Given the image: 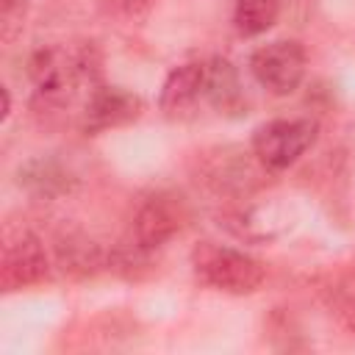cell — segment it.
<instances>
[{"mask_svg":"<svg viewBox=\"0 0 355 355\" xmlns=\"http://www.w3.org/2000/svg\"><path fill=\"white\" fill-rule=\"evenodd\" d=\"M344 316H347L349 327L355 330V300H349V302H347V308H344Z\"/></svg>","mask_w":355,"mask_h":355,"instance_id":"cell-18","label":"cell"},{"mask_svg":"<svg viewBox=\"0 0 355 355\" xmlns=\"http://www.w3.org/2000/svg\"><path fill=\"white\" fill-rule=\"evenodd\" d=\"M280 6L283 0H236L233 25L241 36H261L277 22Z\"/></svg>","mask_w":355,"mask_h":355,"instance_id":"cell-14","label":"cell"},{"mask_svg":"<svg viewBox=\"0 0 355 355\" xmlns=\"http://www.w3.org/2000/svg\"><path fill=\"white\" fill-rule=\"evenodd\" d=\"M50 255L33 230H17L3 244L0 283L6 291H19L39 286L50 277Z\"/></svg>","mask_w":355,"mask_h":355,"instance_id":"cell-6","label":"cell"},{"mask_svg":"<svg viewBox=\"0 0 355 355\" xmlns=\"http://www.w3.org/2000/svg\"><path fill=\"white\" fill-rule=\"evenodd\" d=\"M183 227V202L172 194H153L147 197L130 227V247L141 255L161 250L178 230Z\"/></svg>","mask_w":355,"mask_h":355,"instance_id":"cell-7","label":"cell"},{"mask_svg":"<svg viewBox=\"0 0 355 355\" xmlns=\"http://www.w3.org/2000/svg\"><path fill=\"white\" fill-rule=\"evenodd\" d=\"M308 69L305 47L297 39H272L252 50L250 55V72L258 80L261 89L269 94L286 97L300 89Z\"/></svg>","mask_w":355,"mask_h":355,"instance_id":"cell-4","label":"cell"},{"mask_svg":"<svg viewBox=\"0 0 355 355\" xmlns=\"http://www.w3.org/2000/svg\"><path fill=\"white\" fill-rule=\"evenodd\" d=\"M28 78L36 103L44 108L69 105L78 94H92L100 78V53L92 42L42 44L28 58Z\"/></svg>","mask_w":355,"mask_h":355,"instance_id":"cell-1","label":"cell"},{"mask_svg":"<svg viewBox=\"0 0 355 355\" xmlns=\"http://www.w3.org/2000/svg\"><path fill=\"white\" fill-rule=\"evenodd\" d=\"M263 175H269V169L255 158L252 147H219L214 153H205L200 169V178L216 194H230L236 200L250 197L261 186Z\"/></svg>","mask_w":355,"mask_h":355,"instance_id":"cell-5","label":"cell"},{"mask_svg":"<svg viewBox=\"0 0 355 355\" xmlns=\"http://www.w3.org/2000/svg\"><path fill=\"white\" fill-rule=\"evenodd\" d=\"M25 25V0H0V42L14 44Z\"/></svg>","mask_w":355,"mask_h":355,"instance_id":"cell-15","label":"cell"},{"mask_svg":"<svg viewBox=\"0 0 355 355\" xmlns=\"http://www.w3.org/2000/svg\"><path fill=\"white\" fill-rule=\"evenodd\" d=\"M191 269L205 286L236 297L255 294L266 277V269L258 258L216 241H200L191 250Z\"/></svg>","mask_w":355,"mask_h":355,"instance_id":"cell-2","label":"cell"},{"mask_svg":"<svg viewBox=\"0 0 355 355\" xmlns=\"http://www.w3.org/2000/svg\"><path fill=\"white\" fill-rule=\"evenodd\" d=\"M141 97L122 89V86H108L100 83L92 89V94L86 97L83 105V130L86 133H100L108 128H119L128 125L133 119L141 116Z\"/></svg>","mask_w":355,"mask_h":355,"instance_id":"cell-8","label":"cell"},{"mask_svg":"<svg viewBox=\"0 0 355 355\" xmlns=\"http://www.w3.org/2000/svg\"><path fill=\"white\" fill-rule=\"evenodd\" d=\"M55 263L64 275L89 277L111 263L105 250L83 233H64L55 239Z\"/></svg>","mask_w":355,"mask_h":355,"instance_id":"cell-13","label":"cell"},{"mask_svg":"<svg viewBox=\"0 0 355 355\" xmlns=\"http://www.w3.org/2000/svg\"><path fill=\"white\" fill-rule=\"evenodd\" d=\"M116 11H122V14H130V17H136V14H141V11H147L150 6H153V0H108Z\"/></svg>","mask_w":355,"mask_h":355,"instance_id":"cell-16","label":"cell"},{"mask_svg":"<svg viewBox=\"0 0 355 355\" xmlns=\"http://www.w3.org/2000/svg\"><path fill=\"white\" fill-rule=\"evenodd\" d=\"M219 225L230 230L241 241H269L286 230V216L280 214L277 205L266 202H244L219 216Z\"/></svg>","mask_w":355,"mask_h":355,"instance_id":"cell-10","label":"cell"},{"mask_svg":"<svg viewBox=\"0 0 355 355\" xmlns=\"http://www.w3.org/2000/svg\"><path fill=\"white\" fill-rule=\"evenodd\" d=\"M0 94H3V122H6L11 114V97H8V89H0Z\"/></svg>","mask_w":355,"mask_h":355,"instance_id":"cell-17","label":"cell"},{"mask_svg":"<svg viewBox=\"0 0 355 355\" xmlns=\"http://www.w3.org/2000/svg\"><path fill=\"white\" fill-rule=\"evenodd\" d=\"M17 183L19 189H25L31 197L39 200H55L64 197L75 189L78 178L53 155H36L28 158L19 169H17Z\"/></svg>","mask_w":355,"mask_h":355,"instance_id":"cell-12","label":"cell"},{"mask_svg":"<svg viewBox=\"0 0 355 355\" xmlns=\"http://www.w3.org/2000/svg\"><path fill=\"white\" fill-rule=\"evenodd\" d=\"M205 103L219 116H241L247 111V94L239 69L222 55L205 61Z\"/></svg>","mask_w":355,"mask_h":355,"instance_id":"cell-11","label":"cell"},{"mask_svg":"<svg viewBox=\"0 0 355 355\" xmlns=\"http://www.w3.org/2000/svg\"><path fill=\"white\" fill-rule=\"evenodd\" d=\"M319 125L308 116L300 119H269L252 130L250 147L269 172H283L297 164L316 141Z\"/></svg>","mask_w":355,"mask_h":355,"instance_id":"cell-3","label":"cell"},{"mask_svg":"<svg viewBox=\"0 0 355 355\" xmlns=\"http://www.w3.org/2000/svg\"><path fill=\"white\" fill-rule=\"evenodd\" d=\"M205 100V61H186L175 67L158 94V108L169 119H186Z\"/></svg>","mask_w":355,"mask_h":355,"instance_id":"cell-9","label":"cell"}]
</instances>
